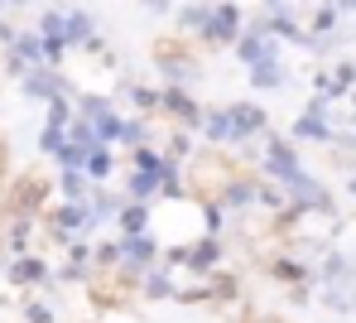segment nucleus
Masks as SVG:
<instances>
[{
	"instance_id": "4",
	"label": "nucleus",
	"mask_w": 356,
	"mask_h": 323,
	"mask_svg": "<svg viewBox=\"0 0 356 323\" xmlns=\"http://www.w3.org/2000/svg\"><path fill=\"white\" fill-rule=\"evenodd\" d=\"M135 285H140V294H145V299H174V290H178V285H174V270H169L164 260H159L154 270H145Z\"/></svg>"
},
{
	"instance_id": "1",
	"label": "nucleus",
	"mask_w": 356,
	"mask_h": 323,
	"mask_svg": "<svg viewBox=\"0 0 356 323\" xmlns=\"http://www.w3.org/2000/svg\"><path fill=\"white\" fill-rule=\"evenodd\" d=\"M0 280L10 290H49L54 285V265L44 251H24V256H5L0 265Z\"/></svg>"
},
{
	"instance_id": "2",
	"label": "nucleus",
	"mask_w": 356,
	"mask_h": 323,
	"mask_svg": "<svg viewBox=\"0 0 356 323\" xmlns=\"http://www.w3.org/2000/svg\"><path fill=\"white\" fill-rule=\"evenodd\" d=\"M145 232H154V203H120L116 237H145Z\"/></svg>"
},
{
	"instance_id": "5",
	"label": "nucleus",
	"mask_w": 356,
	"mask_h": 323,
	"mask_svg": "<svg viewBox=\"0 0 356 323\" xmlns=\"http://www.w3.org/2000/svg\"><path fill=\"white\" fill-rule=\"evenodd\" d=\"M82 174H87V184H97V189H102V184L116 174V155H111V145H97V150L82 159Z\"/></svg>"
},
{
	"instance_id": "10",
	"label": "nucleus",
	"mask_w": 356,
	"mask_h": 323,
	"mask_svg": "<svg viewBox=\"0 0 356 323\" xmlns=\"http://www.w3.org/2000/svg\"><path fill=\"white\" fill-rule=\"evenodd\" d=\"M270 270H275V275H280V280H303V265H294V260H275V265H270Z\"/></svg>"
},
{
	"instance_id": "3",
	"label": "nucleus",
	"mask_w": 356,
	"mask_h": 323,
	"mask_svg": "<svg viewBox=\"0 0 356 323\" xmlns=\"http://www.w3.org/2000/svg\"><path fill=\"white\" fill-rule=\"evenodd\" d=\"M159 107L169 111V116H178L183 126H202V107L183 92V87H169V92H159Z\"/></svg>"
},
{
	"instance_id": "6",
	"label": "nucleus",
	"mask_w": 356,
	"mask_h": 323,
	"mask_svg": "<svg viewBox=\"0 0 356 323\" xmlns=\"http://www.w3.org/2000/svg\"><path fill=\"white\" fill-rule=\"evenodd\" d=\"M227 116H232V135H236V140H245V135H255V130H265V111H260V107H250V102H241V107H232Z\"/></svg>"
},
{
	"instance_id": "7",
	"label": "nucleus",
	"mask_w": 356,
	"mask_h": 323,
	"mask_svg": "<svg viewBox=\"0 0 356 323\" xmlns=\"http://www.w3.org/2000/svg\"><path fill=\"white\" fill-rule=\"evenodd\" d=\"M24 323H58V314L44 299H24Z\"/></svg>"
},
{
	"instance_id": "8",
	"label": "nucleus",
	"mask_w": 356,
	"mask_h": 323,
	"mask_svg": "<svg viewBox=\"0 0 356 323\" xmlns=\"http://www.w3.org/2000/svg\"><path fill=\"white\" fill-rule=\"evenodd\" d=\"M39 150H44L49 159H58V150H63V130H58V126H44V135H39Z\"/></svg>"
},
{
	"instance_id": "9",
	"label": "nucleus",
	"mask_w": 356,
	"mask_h": 323,
	"mask_svg": "<svg viewBox=\"0 0 356 323\" xmlns=\"http://www.w3.org/2000/svg\"><path fill=\"white\" fill-rule=\"evenodd\" d=\"M294 135H303V140H323V135H327V126H323L318 116H303V121H298V130H294Z\"/></svg>"
}]
</instances>
